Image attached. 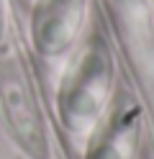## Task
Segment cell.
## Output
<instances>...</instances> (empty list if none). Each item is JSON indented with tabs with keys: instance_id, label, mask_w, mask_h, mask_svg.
<instances>
[{
	"instance_id": "1",
	"label": "cell",
	"mask_w": 154,
	"mask_h": 159,
	"mask_svg": "<svg viewBox=\"0 0 154 159\" xmlns=\"http://www.w3.org/2000/svg\"><path fill=\"white\" fill-rule=\"evenodd\" d=\"M105 67L98 64V59H92L90 72L85 75V87L75 90L69 113H72V128H77L80 134H87V128L100 113V105L105 100Z\"/></svg>"
},
{
	"instance_id": "2",
	"label": "cell",
	"mask_w": 154,
	"mask_h": 159,
	"mask_svg": "<svg viewBox=\"0 0 154 159\" xmlns=\"http://www.w3.org/2000/svg\"><path fill=\"white\" fill-rule=\"evenodd\" d=\"M28 3H36V0H28Z\"/></svg>"
}]
</instances>
